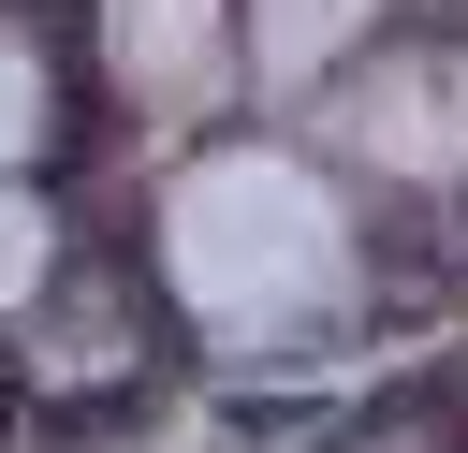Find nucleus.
Masks as SVG:
<instances>
[{
    "label": "nucleus",
    "mask_w": 468,
    "mask_h": 453,
    "mask_svg": "<svg viewBox=\"0 0 468 453\" xmlns=\"http://www.w3.org/2000/svg\"><path fill=\"white\" fill-rule=\"evenodd\" d=\"M15 146H29V44L0 29V161H15Z\"/></svg>",
    "instance_id": "1"
},
{
    "label": "nucleus",
    "mask_w": 468,
    "mask_h": 453,
    "mask_svg": "<svg viewBox=\"0 0 468 453\" xmlns=\"http://www.w3.org/2000/svg\"><path fill=\"white\" fill-rule=\"evenodd\" d=\"M29 248H44V234H29V219H15V205H0V307H15V292H29Z\"/></svg>",
    "instance_id": "2"
}]
</instances>
